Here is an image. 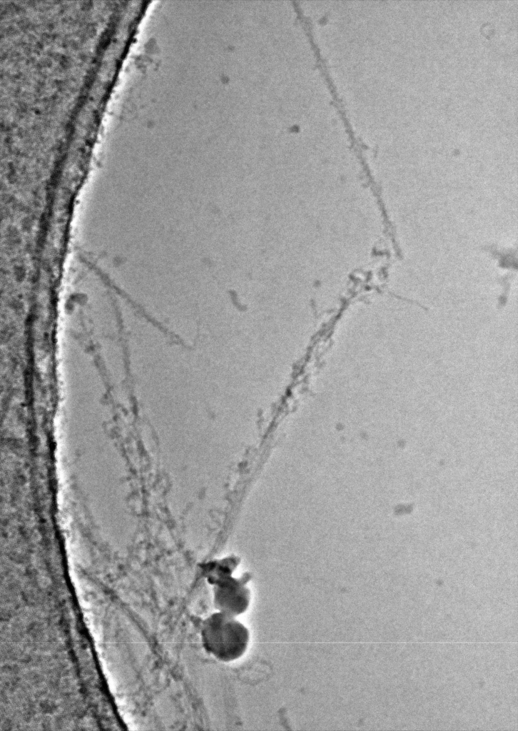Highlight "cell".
<instances>
[{"label":"cell","instance_id":"2","mask_svg":"<svg viewBox=\"0 0 518 731\" xmlns=\"http://www.w3.org/2000/svg\"><path fill=\"white\" fill-rule=\"evenodd\" d=\"M232 575L223 577L212 585L213 603L217 611L237 617L248 608L250 591L243 578Z\"/></svg>","mask_w":518,"mask_h":731},{"label":"cell","instance_id":"1","mask_svg":"<svg viewBox=\"0 0 518 731\" xmlns=\"http://www.w3.org/2000/svg\"><path fill=\"white\" fill-rule=\"evenodd\" d=\"M200 633L205 651L223 662L241 657L250 641L245 625L236 617L217 610L203 621Z\"/></svg>","mask_w":518,"mask_h":731}]
</instances>
